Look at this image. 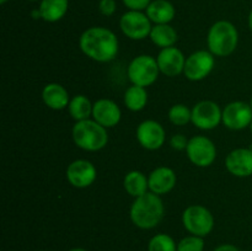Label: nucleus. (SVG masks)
Listing matches in <instances>:
<instances>
[{"label":"nucleus","mask_w":252,"mask_h":251,"mask_svg":"<svg viewBox=\"0 0 252 251\" xmlns=\"http://www.w3.org/2000/svg\"><path fill=\"white\" fill-rule=\"evenodd\" d=\"M250 129H251V133H252V122H251V125H250Z\"/></svg>","instance_id":"obj_36"},{"label":"nucleus","mask_w":252,"mask_h":251,"mask_svg":"<svg viewBox=\"0 0 252 251\" xmlns=\"http://www.w3.org/2000/svg\"><path fill=\"white\" fill-rule=\"evenodd\" d=\"M169 120L175 126H185L192 121V110L184 103H176L169 110Z\"/></svg>","instance_id":"obj_26"},{"label":"nucleus","mask_w":252,"mask_h":251,"mask_svg":"<svg viewBox=\"0 0 252 251\" xmlns=\"http://www.w3.org/2000/svg\"><path fill=\"white\" fill-rule=\"evenodd\" d=\"M149 37L150 39H152L153 43L161 49L174 47L175 43L177 42V39H179L176 30H175L170 24L154 25Z\"/></svg>","instance_id":"obj_22"},{"label":"nucleus","mask_w":252,"mask_h":251,"mask_svg":"<svg viewBox=\"0 0 252 251\" xmlns=\"http://www.w3.org/2000/svg\"><path fill=\"white\" fill-rule=\"evenodd\" d=\"M71 134L76 147L85 152H98L108 143L107 128L90 118L76 122Z\"/></svg>","instance_id":"obj_4"},{"label":"nucleus","mask_w":252,"mask_h":251,"mask_svg":"<svg viewBox=\"0 0 252 251\" xmlns=\"http://www.w3.org/2000/svg\"><path fill=\"white\" fill-rule=\"evenodd\" d=\"M149 191L159 196L169 193L176 186L177 176L171 167L159 166L153 170L148 176Z\"/></svg>","instance_id":"obj_17"},{"label":"nucleus","mask_w":252,"mask_h":251,"mask_svg":"<svg viewBox=\"0 0 252 251\" xmlns=\"http://www.w3.org/2000/svg\"><path fill=\"white\" fill-rule=\"evenodd\" d=\"M125 106L132 112H139L144 110L148 103V91L147 88L138 85H132L126 90L123 96Z\"/></svg>","instance_id":"obj_23"},{"label":"nucleus","mask_w":252,"mask_h":251,"mask_svg":"<svg viewBox=\"0 0 252 251\" xmlns=\"http://www.w3.org/2000/svg\"><path fill=\"white\" fill-rule=\"evenodd\" d=\"M137 139L139 144L147 150H158L164 145L166 134L159 122L154 120H145L138 126Z\"/></svg>","instance_id":"obj_13"},{"label":"nucleus","mask_w":252,"mask_h":251,"mask_svg":"<svg viewBox=\"0 0 252 251\" xmlns=\"http://www.w3.org/2000/svg\"><path fill=\"white\" fill-rule=\"evenodd\" d=\"M29 1H41V0H29Z\"/></svg>","instance_id":"obj_35"},{"label":"nucleus","mask_w":252,"mask_h":251,"mask_svg":"<svg viewBox=\"0 0 252 251\" xmlns=\"http://www.w3.org/2000/svg\"><path fill=\"white\" fill-rule=\"evenodd\" d=\"M81 52L93 61L108 63L117 57L120 42L115 32L102 26H94L85 30L79 38Z\"/></svg>","instance_id":"obj_1"},{"label":"nucleus","mask_w":252,"mask_h":251,"mask_svg":"<svg viewBox=\"0 0 252 251\" xmlns=\"http://www.w3.org/2000/svg\"><path fill=\"white\" fill-rule=\"evenodd\" d=\"M239 43V32L235 25L226 20L214 22L207 34L209 52L216 57H228L235 52Z\"/></svg>","instance_id":"obj_3"},{"label":"nucleus","mask_w":252,"mask_h":251,"mask_svg":"<svg viewBox=\"0 0 252 251\" xmlns=\"http://www.w3.org/2000/svg\"><path fill=\"white\" fill-rule=\"evenodd\" d=\"M69 9V0H41L38 11L46 22H57L63 19Z\"/></svg>","instance_id":"obj_20"},{"label":"nucleus","mask_w":252,"mask_h":251,"mask_svg":"<svg viewBox=\"0 0 252 251\" xmlns=\"http://www.w3.org/2000/svg\"><path fill=\"white\" fill-rule=\"evenodd\" d=\"M204 240L201 236L189 235L182 238L177 244V251H203Z\"/></svg>","instance_id":"obj_27"},{"label":"nucleus","mask_w":252,"mask_h":251,"mask_svg":"<svg viewBox=\"0 0 252 251\" xmlns=\"http://www.w3.org/2000/svg\"><path fill=\"white\" fill-rule=\"evenodd\" d=\"M66 180L75 188H86L96 181L97 170L89 160L78 159L66 167Z\"/></svg>","instance_id":"obj_12"},{"label":"nucleus","mask_w":252,"mask_h":251,"mask_svg":"<svg viewBox=\"0 0 252 251\" xmlns=\"http://www.w3.org/2000/svg\"><path fill=\"white\" fill-rule=\"evenodd\" d=\"M150 21L155 25L170 24L176 15L175 6L169 0H152L145 9Z\"/></svg>","instance_id":"obj_19"},{"label":"nucleus","mask_w":252,"mask_h":251,"mask_svg":"<svg viewBox=\"0 0 252 251\" xmlns=\"http://www.w3.org/2000/svg\"><path fill=\"white\" fill-rule=\"evenodd\" d=\"M223 118V111L214 101L203 100L192 108L191 122L202 130H212L218 127Z\"/></svg>","instance_id":"obj_9"},{"label":"nucleus","mask_w":252,"mask_h":251,"mask_svg":"<svg viewBox=\"0 0 252 251\" xmlns=\"http://www.w3.org/2000/svg\"><path fill=\"white\" fill-rule=\"evenodd\" d=\"M221 122L226 128L233 130H241L250 127L252 122V108L250 103L244 101H233L223 110Z\"/></svg>","instance_id":"obj_11"},{"label":"nucleus","mask_w":252,"mask_h":251,"mask_svg":"<svg viewBox=\"0 0 252 251\" xmlns=\"http://www.w3.org/2000/svg\"><path fill=\"white\" fill-rule=\"evenodd\" d=\"M94 103L86 97L85 95H75L70 98L68 111L71 117L79 122V121H85L93 116Z\"/></svg>","instance_id":"obj_24"},{"label":"nucleus","mask_w":252,"mask_h":251,"mask_svg":"<svg viewBox=\"0 0 252 251\" xmlns=\"http://www.w3.org/2000/svg\"><path fill=\"white\" fill-rule=\"evenodd\" d=\"M121 31L126 37L133 41H142L150 36L152 21L148 15L138 10H128L120 19Z\"/></svg>","instance_id":"obj_7"},{"label":"nucleus","mask_w":252,"mask_h":251,"mask_svg":"<svg viewBox=\"0 0 252 251\" xmlns=\"http://www.w3.org/2000/svg\"><path fill=\"white\" fill-rule=\"evenodd\" d=\"M209 51H196L186 58L184 74L189 80L201 81L206 79L214 69L216 59Z\"/></svg>","instance_id":"obj_10"},{"label":"nucleus","mask_w":252,"mask_h":251,"mask_svg":"<svg viewBox=\"0 0 252 251\" xmlns=\"http://www.w3.org/2000/svg\"><path fill=\"white\" fill-rule=\"evenodd\" d=\"M187 157L198 167H208L217 157L216 144L204 135H194L189 140L186 148Z\"/></svg>","instance_id":"obj_8"},{"label":"nucleus","mask_w":252,"mask_h":251,"mask_svg":"<svg viewBox=\"0 0 252 251\" xmlns=\"http://www.w3.org/2000/svg\"><path fill=\"white\" fill-rule=\"evenodd\" d=\"M249 27H250V30H251V32H252V10L250 11V14H249Z\"/></svg>","instance_id":"obj_32"},{"label":"nucleus","mask_w":252,"mask_h":251,"mask_svg":"<svg viewBox=\"0 0 252 251\" xmlns=\"http://www.w3.org/2000/svg\"><path fill=\"white\" fill-rule=\"evenodd\" d=\"M123 187H125L126 192L134 198L149 192L148 191L149 189L148 177L138 170H132L126 174L125 179H123Z\"/></svg>","instance_id":"obj_21"},{"label":"nucleus","mask_w":252,"mask_h":251,"mask_svg":"<svg viewBox=\"0 0 252 251\" xmlns=\"http://www.w3.org/2000/svg\"><path fill=\"white\" fill-rule=\"evenodd\" d=\"M160 74L159 65L154 57L149 54H140L132 59L128 65V79L132 85L147 86L153 85Z\"/></svg>","instance_id":"obj_5"},{"label":"nucleus","mask_w":252,"mask_h":251,"mask_svg":"<svg viewBox=\"0 0 252 251\" xmlns=\"http://www.w3.org/2000/svg\"><path fill=\"white\" fill-rule=\"evenodd\" d=\"M122 111L115 101L110 98H100L94 103L93 120L105 128H113L121 122Z\"/></svg>","instance_id":"obj_16"},{"label":"nucleus","mask_w":252,"mask_h":251,"mask_svg":"<svg viewBox=\"0 0 252 251\" xmlns=\"http://www.w3.org/2000/svg\"><path fill=\"white\" fill-rule=\"evenodd\" d=\"M41 251H42V250H41Z\"/></svg>","instance_id":"obj_39"},{"label":"nucleus","mask_w":252,"mask_h":251,"mask_svg":"<svg viewBox=\"0 0 252 251\" xmlns=\"http://www.w3.org/2000/svg\"><path fill=\"white\" fill-rule=\"evenodd\" d=\"M42 100L47 107L54 111L68 108L70 102L68 90L58 83H49L44 86L42 90Z\"/></svg>","instance_id":"obj_18"},{"label":"nucleus","mask_w":252,"mask_h":251,"mask_svg":"<svg viewBox=\"0 0 252 251\" xmlns=\"http://www.w3.org/2000/svg\"><path fill=\"white\" fill-rule=\"evenodd\" d=\"M250 106H251V108H252V97H251V101H250Z\"/></svg>","instance_id":"obj_37"},{"label":"nucleus","mask_w":252,"mask_h":251,"mask_svg":"<svg viewBox=\"0 0 252 251\" xmlns=\"http://www.w3.org/2000/svg\"><path fill=\"white\" fill-rule=\"evenodd\" d=\"M189 139H187L186 135L174 134L171 137V139H170V145H171L172 149L181 152V150H186L187 144H189Z\"/></svg>","instance_id":"obj_29"},{"label":"nucleus","mask_w":252,"mask_h":251,"mask_svg":"<svg viewBox=\"0 0 252 251\" xmlns=\"http://www.w3.org/2000/svg\"><path fill=\"white\" fill-rule=\"evenodd\" d=\"M157 62L158 65H159L160 73L170 76V78H174V76L184 73L186 57L182 53L181 49L174 46L161 49L158 54Z\"/></svg>","instance_id":"obj_14"},{"label":"nucleus","mask_w":252,"mask_h":251,"mask_svg":"<svg viewBox=\"0 0 252 251\" xmlns=\"http://www.w3.org/2000/svg\"><path fill=\"white\" fill-rule=\"evenodd\" d=\"M225 167L236 177H249L252 175V150L250 148H236L225 157Z\"/></svg>","instance_id":"obj_15"},{"label":"nucleus","mask_w":252,"mask_h":251,"mask_svg":"<svg viewBox=\"0 0 252 251\" xmlns=\"http://www.w3.org/2000/svg\"><path fill=\"white\" fill-rule=\"evenodd\" d=\"M182 224L189 234L204 238L213 230L214 217L212 212L204 206L192 204L182 213Z\"/></svg>","instance_id":"obj_6"},{"label":"nucleus","mask_w":252,"mask_h":251,"mask_svg":"<svg viewBox=\"0 0 252 251\" xmlns=\"http://www.w3.org/2000/svg\"><path fill=\"white\" fill-rule=\"evenodd\" d=\"M213 251H240L235 245L233 244H221V245L217 246Z\"/></svg>","instance_id":"obj_31"},{"label":"nucleus","mask_w":252,"mask_h":251,"mask_svg":"<svg viewBox=\"0 0 252 251\" xmlns=\"http://www.w3.org/2000/svg\"><path fill=\"white\" fill-rule=\"evenodd\" d=\"M69 251H86L85 249H81V248H74V249H70Z\"/></svg>","instance_id":"obj_33"},{"label":"nucleus","mask_w":252,"mask_h":251,"mask_svg":"<svg viewBox=\"0 0 252 251\" xmlns=\"http://www.w3.org/2000/svg\"><path fill=\"white\" fill-rule=\"evenodd\" d=\"M6 1H7V0H0V2H1V4H5Z\"/></svg>","instance_id":"obj_34"},{"label":"nucleus","mask_w":252,"mask_h":251,"mask_svg":"<svg viewBox=\"0 0 252 251\" xmlns=\"http://www.w3.org/2000/svg\"><path fill=\"white\" fill-rule=\"evenodd\" d=\"M148 251H177V244L170 235L160 233L150 239Z\"/></svg>","instance_id":"obj_25"},{"label":"nucleus","mask_w":252,"mask_h":251,"mask_svg":"<svg viewBox=\"0 0 252 251\" xmlns=\"http://www.w3.org/2000/svg\"><path fill=\"white\" fill-rule=\"evenodd\" d=\"M250 149H251V150H252V144H251V147H250Z\"/></svg>","instance_id":"obj_38"},{"label":"nucleus","mask_w":252,"mask_h":251,"mask_svg":"<svg viewBox=\"0 0 252 251\" xmlns=\"http://www.w3.org/2000/svg\"><path fill=\"white\" fill-rule=\"evenodd\" d=\"M164 213L165 207L161 197L149 191L134 199L130 206L129 217L137 228L148 230L159 225Z\"/></svg>","instance_id":"obj_2"},{"label":"nucleus","mask_w":252,"mask_h":251,"mask_svg":"<svg viewBox=\"0 0 252 251\" xmlns=\"http://www.w3.org/2000/svg\"><path fill=\"white\" fill-rule=\"evenodd\" d=\"M123 4L128 7V10H138L143 11L152 2V0H122Z\"/></svg>","instance_id":"obj_30"},{"label":"nucleus","mask_w":252,"mask_h":251,"mask_svg":"<svg viewBox=\"0 0 252 251\" xmlns=\"http://www.w3.org/2000/svg\"><path fill=\"white\" fill-rule=\"evenodd\" d=\"M117 10V4L116 0H100L98 1V11L103 15V16H112Z\"/></svg>","instance_id":"obj_28"}]
</instances>
